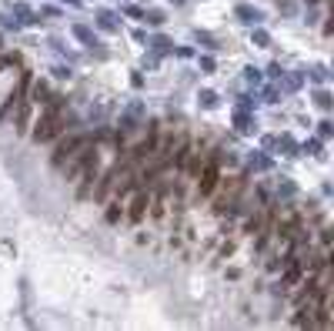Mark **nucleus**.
<instances>
[{"mask_svg":"<svg viewBox=\"0 0 334 331\" xmlns=\"http://www.w3.org/2000/svg\"><path fill=\"white\" fill-rule=\"evenodd\" d=\"M67 130V111H64V97L50 94V101L44 104V111H40L37 124H34L30 138L37 141V144H50V141H57L60 134Z\"/></svg>","mask_w":334,"mask_h":331,"instance_id":"obj_1","label":"nucleus"},{"mask_svg":"<svg viewBox=\"0 0 334 331\" xmlns=\"http://www.w3.org/2000/svg\"><path fill=\"white\" fill-rule=\"evenodd\" d=\"M221 174H224V157H221V151H211L204 157V164H201L197 178H194V184H197V197H214Z\"/></svg>","mask_w":334,"mask_h":331,"instance_id":"obj_2","label":"nucleus"},{"mask_svg":"<svg viewBox=\"0 0 334 331\" xmlns=\"http://www.w3.org/2000/svg\"><path fill=\"white\" fill-rule=\"evenodd\" d=\"M127 197H130V201H124V221H130V224H141V221L147 218V211H151V191L137 184L134 191L127 194Z\"/></svg>","mask_w":334,"mask_h":331,"instance_id":"obj_3","label":"nucleus"},{"mask_svg":"<svg viewBox=\"0 0 334 331\" xmlns=\"http://www.w3.org/2000/svg\"><path fill=\"white\" fill-rule=\"evenodd\" d=\"M30 81H34V77H30V71H24V74H20L17 87L7 94V104L0 107V124L7 121V117H14V114L20 111V107H24V101H27V90H30Z\"/></svg>","mask_w":334,"mask_h":331,"instance_id":"obj_4","label":"nucleus"},{"mask_svg":"<svg viewBox=\"0 0 334 331\" xmlns=\"http://www.w3.org/2000/svg\"><path fill=\"white\" fill-rule=\"evenodd\" d=\"M84 138H87V134H77V138H64V134H60V144H57V147H54V154H50V164L60 171V164L71 157V151H74V147H77Z\"/></svg>","mask_w":334,"mask_h":331,"instance_id":"obj_5","label":"nucleus"},{"mask_svg":"<svg viewBox=\"0 0 334 331\" xmlns=\"http://www.w3.org/2000/svg\"><path fill=\"white\" fill-rule=\"evenodd\" d=\"M27 101H30L34 107L47 104V101H50V87H47V84H44V81H37V84L30 81V90H27Z\"/></svg>","mask_w":334,"mask_h":331,"instance_id":"obj_6","label":"nucleus"},{"mask_svg":"<svg viewBox=\"0 0 334 331\" xmlns=\"http://www.w3.org/2000/svg\"><path fill=\"white\" fill-rule=\"evenodd\" d=\"M120 218H124V201H117V197H114L111 208H107V214H104V221H107V224H117Z\"/></svg>","mask_w":334,"mask_h":331,"instance_id":"obj_7","label":"nucleus"},{"mask_svg":"<svg viewBox=\"0 0 334 331\" xmlns=\"http://www.w3.org/2000/svg\"><path fill=\"white\" fill-rule=\"evenodd\" d=\"M238 14H241V17H247V24L261 20V14H257V10H251V7H238Z\"/></svg>","mask_w":334,"mask_h":331,"instance_id":"obj_8","label":"nucleus"},{"mask_svg":"<svg viewBox=\"0 0 334 331\" xmlns=\"http://www.w3.org/2000/svg\"><path fill=\"white\" fill-rule=\"evenodd\" d=\"M74 34H77L80 41H90V34H87V27H74Z\"/></svg>","mask_w":334,"mask_h":331,"instance_id":"obj_9","label":"nucleus"},{"mask_svg":"<svg viewBox=\"0 0 334 331\" xmlns=\"http://www.w3.org/2000/svg\"><path fill=\"white\" fill-rule=\"evenodd\" d=\"M308 4H321V0H308Z\"/></svg>","mask_w":334,"mask_h":331,"instance_id":"obj_10","label":"nucleus"}]
</instances>
